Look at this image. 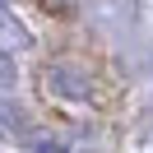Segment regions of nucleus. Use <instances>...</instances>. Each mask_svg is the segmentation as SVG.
<instances>
[{
	"label": "nucleus",
	"mask_w": 153,
	"mask_h": 153,
	"mask_svg": "<svg viewBox=\"0 0 153 153\" xmlns=\"http://www.w3.org/2000/svg\"><path fill=\"white\" fill-rule=\"evenodd\" d=\"M0 5H5V0H0Z\"/></svg>",
	"instance_id": "nucleus-5"
},
{
	"label": "nucleus",
	"mask_w": 153,
	"mask_h": 153,
	"mask_svg": "<svg viewBox=\"0 0 153 153\" xmlns=\"http://www.w3.org/2000/svg\"><path fill=\"white\" fill-rule=\"evenodd\" d=\"M33 47V33L23 28L19 19H14L5 5H0V60H14V56H23V51Z\"/></svg>",
	"instance_id": "nucleus-1"
},
{
	"label": "nucleus",
	"mask_w": 153,
	"mask_h": 153,
	"mask_svg": "<svg viewBox=\"0 0 153 153\" xmlns=\"http://www.w3.org/2000/svg\"><path fill=\"white\" fill-rule=\"evenodd\" d=\"M47 88L56 97H65V102H88V97H93V84H88L84 74H74V70H47Z\"/></svg>",
	"instance_id": "nucleus-2"
},
{
	"label": "nucleus",
	"mask_w": 153,
	"mask_h": 153,
	"mask_svg": "<svg viewBox=\"0 0 153 153\" xmlns=\"http://www.w3.org/2000/svg\"><path fill=\"white\" fill-rule=\"evenodd\" d=\"M33 153H65V149H56V144H37Z\"/></svg>",
	"instance_id": "nucleus-4"
},
{
	"label": "nucleus",
	"mask_w": 153,
	"mask_h": 153,
	"mask_svg": "<svg viewBox=\"0 0 153 153\" xmlns=\"http://www.w3.org/2000/svg\"><path fill=\"white\" fill-rule=\"evenodd\" d=\"M23 125H28V121H23V111H19L5 93H0V139H19Z\"/></svg>",
	"instance_id": "nucleus-3"
}]
</instances>
